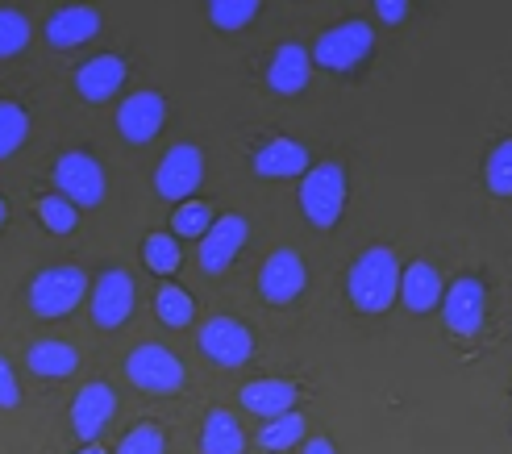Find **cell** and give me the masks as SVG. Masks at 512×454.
Instances as JSON below:
<instances>
[{
  "label": "cell",
  "instance_id": "6da1fadb",
  "mask_svg": "<svg viewBox=\"0 0 512 454\" xmlns=\"http://www.w3.org/2000/svg\"><path fill=\"white\" fill-rule=\"evenodd\" d=\"M346 292H350L358 313H388L396 305V296H400L396 250H388V246L363 250L346 271Z\"/></svg>",
  "mask_w": 512,
  "mask_h": 454
},
{
  "label": "cell",
  "instance_id": "7a4b0ae2",
  "mask_svg": "<svg viewBox=\"0 0 512 454\" xmlns=\"http://www.w3.org/2000/svg\"><path fill=\"white\" fill-rule=\"evenodd\" d=\"M300 209L317 230H334L346 209V167L317 163L300 175Z\"/></svg>",
  "mask_w": 512,
  "mask_h": 454
},
{
  "label": "cell",
  "instance_id": "3957f363",
  "mask_svg": "<svg viewBox=\"0 0 512 454\" xmlns=\"http://www.w3.org/2000/svg\"><path fill=\"white\" fill-rule=\"evenodd\" d=\"M84 292H88V275L80 267H71V263L46 267L30 280V309L42 321H59L80 305Z\"/></svg>",
  "mask_w": 512,
  "mask_h": 454
},
{
  "label": "cell",
  "instance_id": "277c9868",
  "mask_svg": "<svg viewBox=\"0 0 512 454\" xmlns=\"http://www.w3.org/2000/svg\"><path fill=\"white\" fill-rule=\"evenodd\" d=\"M125 375L134 380V388H142L150 396H175L179 388H184V380H188L184 363H179L171 350L159 346V342L138 346L134 355L125 359Z\"/></svg>",
  "mask_w": 512,
  "mask_h": 454
},
{
  "label": "cell",
  "instance_id": "5b68a950",
  "mask_svg": "<svg viewBox=\"0 0 512 454\" xmlns=\"http://www.w3.org/2000/svg\"><path fill=\"white\" fill-rule=\"evenodd\" d=\"M371 46H375V30L367 21H342V25H334V30H325L317 38V46L309 50V55L325 71H354L371 55Z\"/></svg>",
  "mask_w": 512,
  "mask_h": 454
},
{
  "label": "cell",
  "instance_id": "8992f818",
  "mask_svg": "<svg viewBox=\"0 0 512 454\" xmlns=\"http://www.w3.org/2000/svg\"><path fill=\"white\" fill-rule=\"evenodd\" d=\"M55 188L75 209H92L109 192L105 171H100V163L92 155H84V150H67V155L55 163Z\"/></svg>",
  "mask_w": 512,
  "mask_h": 454
},
{
  "label": "cell",
  "instance_id": "52a82bcc",
  "mask_svg": "<svg viewBox=\"0 0 512 454\" xmlns=\"http://www.w3.org/2000/svg\"><path fill=\"white\" fill-rule=\"evenodd\" d=\"M134 305H138V288H134L130 271L109 267L92 284V321L100 325V330H121V325L130 321Z\"/></svg>",
  "mask_w": 512,
  "mask_h": 454
},
{
  "label": "cell",
  "instance_id": "ba28073f",
  "mask_svg": "<svg viewBox=\"0 0 512 454\" xmlns=\"http://www.w3.org/2000/svg\"><path fill=\"white\" fill-rule=\"evenodd\" d=\"M204 184V155H200V146L192 142H179L171 146L159 171H155V188L163 200H175V205H184V200H192V192Z\"/></svg>",
  "mask_w": 512,
  "mask_h": 454
},
{
  "label": "cell",
  "instance_id": "9c48e42d",
  "mask_svg": "<svg viewBox=\"0 0 512 454\" xmlns=\"http://www.w3.org/2000/svg\"><path fill=\"white\" fill-rule=\"evenodd\" d=\"M483 313H488V288H483L475 275H463L454 280L442 296V317H446V330L458 338H475L483 330Z\"/></svg>",
  "mask_w": 512,
  "mask_h": 454
},
{
  "label": "cell",
  "instance_id": "30bf717a",
  "mask_svg": "<svg viewBox=\"0 0 512 454\" xmlns=\"http://www.w3.org/2000/svg\"><path fill=\"white\" fill-rule=\"evenodd\" d=\"M200 350L217 367H242L254 359V334L234 317H213V321H204V330H200Z\"/></svg>",
  "mask_w": 512,
  "mask_h": 454
},
{
  "label": "cell",
  "instance_id": "8fae6325",
  "mask_svg": "<svg viewBox=\"0 0 512 454\" xmlns=\"http://www.w3.org/2000/svg\"><path fill=\"white\" fill-rule=\"evenodd\" d=\"M250 238V225L242 213H225L213 221V230L200 238V267L209 275H221L234 267V259L242 255V246Z\"/></svg>",
  "mask_w": 512,
  "mask_h": 454
},
{
  "label": "cell",
  "instance_id": "7c38bea8",
  "mask_svg": "<svg viewBox=\"0 0 512 454\" xmlns=\"http://www.w3.org/2000/svg\"><path fill=\"white\" fill-rule=\"evenodd\" d=\"M304 284H309V267H304V259L296 255V250H275V255L259 267V292L267 305H292V300L304 292Z\"/></svg>",
  "mask_w": 512,
  "mask_h": 454
},
{
  "label": "cell",
  "instance_id": "4fadbf2b",
  "mask_svg": "<svg viewBox=\"0 0 512 454\" xmlns=\"http://www.w3.org/2000/svg\"><path fill=\"white\" fill-rule=\"evenodd\" d=\"M163 121H167V100L159 92H134V96H125L117 109V130L134 146H146L163 130Z\"/></svg>",
  "mask_w": 512,
  "mask_h": 454
},
{
  "label": "cell",
  "instance_id": "5bb4252c",
  "mask_svg": "<svg viewBox=\"0 0 512 454\" xmlns=\"http://www.w3.org/2000/svg\"><path fill=\"white\" fill-rule=\"evenodd\" d=\"M113 413H117V396H113L109 384H100V380H96V384L80 388V396L71 400V430H75V438L92 446L100 434L109 430Z\"/></svg>",
  "mask_w": 512,
  "mask_h": 454
},
{
  "label": "cell",
  "instance_id": "9a60e30c",
  "mask_svg": "<svg viewBox=\"0 0 512 454\" xmlns=\"http://www.w3.org/2000/svg\"><path fill=\"white\" fill-rule=\"evenodd\" d=\"M309 163V146L296 138H267L259 150H254V175L263 180H292V175H304Z\"/></svg>",
  "mask_w": 512,
  "mask_h": 454
},
{
  "label": "cell",
  "instance_id": "2e32d148",
  "mask_svg": "<svg viewBox=\"0 0 512 454\" xmlns=\"http://www.w3.org/2000/svg\"><path fill=\"white\" fill-rule=\"evenodd\" d=\"M121 84H125V59H117V55H96L75 71V92L92 100V105L113 100L121 92Z\"/></svg>",
  "mask_w": 512,
  "mask_h": 454
},
{
  "label": "cell",
  "instance_id": "e0dca14e",
  "mask_svg": "<svg viewBox=\"0 0 512 454\" xmlns=\"http://www.w3.org/2000/svg\"><path fill=\"white\" fill-rule=\"evenodd\" d=\"M309 71H313V55L304 50L300 42H284L275 50V59L267 67V84L279 92V96H296L309 88Z\"/></svg>",
  "mask_w": 512,
  "mask_h": 454
},
{
  "label": "cell",
  "instance_id": "ac0fdd59",
  "mask_svg": "<svg viewBox=\"0 0 512 454\" xmlns=\"http://www.w3.org/2000/svg\"><path fill=\"white\" fill-rule=\"evenodd\" d=\"M100 34V13L96 9H84V5H75V9H59L55 17L46 21V42L55 46V50H71V46H84Z\"/></svg>",
  "mask_w": 512,
  "mask_h": 454
},
{
  "label": "cell",
  "instance_id": "d6986e66",
  "mask_svg": "<svg viewBox=\"0 0 512 454\" xmlns=\"http://www.w3.org/2000/svg\"><path fill=\"white\" fill-rule=\"evenodd\" d=\"M442 275L433 263H413L404 275H400V300H404V309L408 313H433L442 305Z\"/></svg>",
  "mask_w": 512,
  "mask_h": 454
},
{
  "label": "cell",
  "instance_id": "ffe728a7",
  "mask_svg": "<svg viewBox=\"0 0 512 454\" xmlns=\"http://www.w3.org/2000/svg\"><path fill=\"white\" fill-rule=\"evenodd\" d=\"M296 400H300V392L292 380H254L242 388V409L254 417H267V421L292 413Z\"/></svg>",
  "mask_w": 512,
  "mask_h": 454
},
{
  "label": "cell",
  "instance_id": "44dd1931",
  "mask_svg": "<svg viewBox=\"0 0 512 454\" xmlns=\"http://www.w3.org/2000/svg\"><path fill=\"white\" fill-rule=\"evenodd\" d=\"M25 363H30V371L42 375V380H67V375L80 367V350L59 338H42L25 350Z\"/></svg>",
  "mask_w": 512,
  "mask_h": 454
},
{
  "label": "cell",
  "instance_id": "7402d4cb",
  "mask_svg": "<svg viewBox=\"0 0 512 454\" xmlns=\"http://www.w3.org/2000/svg\"><path fill=\"white\" fill-rule=\"evenodd\" d=\"M200 450L204 454H242L246 450V434H242V425L234 421V413H225V409L209 413L204 434H200Z\"/></svg>",
  "mask_w": 512,
  "mask_h": 454
},
{
  "label": "cell",
  "instance_id": "603a6c76",
  "mask_svg": "<svg viewBox=\"0 0 512 454\" xmlns=\"http://www.w3.org/2000/svg\"><path fill=\"white\" fill-rule=\"evenodd\" d=\"M142 263H146V271H155V275H175L179 271V263H184V250H179V238L175 234H167V230H155V234H146V242H142Z\"/></svg>",
  "mask_w": 512,
  "mask_h": 454
},
{
  "label": "cell",
  "instance_id": "cb8c5ba5",
  "mask_svg": "<svg viewBox=\"0 0 512 454\" xmlns=\"http://www.w3.org/2000/svg\"><path fill=\"white\" fill-rule=\"evenodd\" d=\"M25 138H30V113L17 100H0V159H13Z\"/></svg>",
  "mask_w": 512,
  "mask_h": 454
},
{
  "label": "cell",
  "instance_id": "d4e9b609",
  "mask_svg": "<svg viewBox=\"0 0 512 454\" xmlns=\"http://www.w3.org/2000/svg\"><path fill=\"white\" fill-rule=\"evenodd\" d=\"M300 438H304V417H300L296 409L284 413V417H271L263 430H259V446H263V450H275V454L300 446Z\"/></svg>",
  "mask_w": 512,
  "mask_h": 454
},
{
  "label": "cell",
  "instance_id": "484cf974",
  "mask_svg": "<svg viewBox=\"0 0 512 454\" xmlns=\"http://www.w3.org/2000/svg\"><path fill=\"white\" fill-rule=\"evenodd\" d=\"M213 221H217V213L204 205V200H184V205L175 209V217H171V234L175 238H204L213 230Z\"/></svg>",
  "mask_w": 512,
  "mask_h": 454
},
{
  "label": "cell",
  "instance_id": "4316f807",
  "mask_svg": "<svg viewBox=\"0 0 512 454\" xmlns=\"http://www.w3.org/2000/svg\"><path fill=\"white\" fill-rule=\"evenodd\" d=\"M155 313H159L163 325H171V330H184V325L196 317V305H192V296H188L184 288L167 284V288L155 296Z\"/></svg>",
  "mask_w": 512,
  "mask_h": 454
},
{
  "label": "cell",
  "instance_id": "83f0119b",
  "mask_svg": "<svg viewBox=\"0 0 512 454\" xmlns=\"http://www.w3.org/2000/svg\"><path fill=\"white\" fill-rule=\"evenodd\" d=\"M38 221L46 225L50 234H75V225H80V209L71 205L67 196H42L38 200Z\"/></svg>",
  "mask_w": 512,
  "mask_h": 454
},
{
  "label": "cell",
  "instance_id": "f1b7e54d",
  "mask_svg": "<svg viewBox=\"0 0 512 454\" xmlns=\"http://www.w3.org/2000/svg\"><path fill=\"white\" fill-rule=\"evenodd\" d=\"M483 180L492 196H512V138L496 142L488 163H483Z\"/></svg>",
  "mask_w": 512,
  "mask_h": 454
},
{
  "label": "cell",
  "instance_id": "f546056e",
  "mask_svg": "<svg viewBox=\"0 0 512 454\" xmlns=\"http://www.w3.org/2000/svg\"><path fill=\"white\" fill-rule=\"evenodd\" d=\"M259 0H213L209 5V21L217 30H246V25L259 17Z\"/></svg>",
  "mask_w": 512,
  "mask_h": 454
},
{
  "label": "cell",
  "instance_id": "4dcf8cb0",
  "mask_svg": "<svg viewBox=\"0 0 512 454\" xmlns=\"http://www.w3.org/2000/svg\"><path fill=\"white\" fill-rule=\"evenodd\" d=\"M30 42V21L17 9H0V59H17Z\"/></svg>",
  "mask_w": 512,
  "mask_h": 454
},
{
  "label": "cell",
  "instance_id": "1f68e13d",
  "mask_svg": "<svg viewBox=\"0 0 512 454\" xmlns=\"http://www.w3.org/2000/svg\"><path fill=\"white\" fill-rule=\"evenodd\" d=\"M163 450H167V438L159 425H134V430L117 442V454H163Z\"/></svg>",
  "mask_w": 512,
  "mask_h": 454
},
{
  "label": "cell",
  "instance_id": "d6a6232c",
  "mask_svg": "<svg viewBox=\"0 0 512 454\" xmlns=\"http://www.w3.org/2000/svg\"><path fill=\"white\" fill-rule=\"evenodd\" d=\"M21 405V384L13 375V363L0 355V409H17Z\"/></svg>",
  "mask_w": 512,
  "mask_h": 454
},
{
  "label": "cell",
  "instance_id": "836d02e7",
  "mask_svg": "<svg viewBox=\"0 0 512 454\" xmlns=\"http://www.w3.org/2000/svg\"><path fill=\"white\" fill-rule=\"evenodd\" d=\"M375 13L388 25H400L408 17V5H404V0H375Z\"/></svg>",
  "mask_w": 512,
  "mask_h": 454
},
{
  "label": "cell",
  "instance_id": "e575fe53",
  "mask_svg": "<svg viewBox=\"0 0 512 454\" xmlns=\"http://www.w3.org/2000/svg\"><path fill=\"white\" fill-rule=\"evenodd\" d=\"M304 454H338V450H334V442H329V438H309Z\"/></svg>",
  "mask_w": 512,
  "mask_h": 454
},
{
  "label": "cell",
  "instance_id": "d590c367",
  "mask_svg": "<svg viewBox=\"0 0 512 454\" xmlns=\"http://www.w3.org/2000/svg\"><path fill=\"white\" fill-rule=\"evenodd\" d=\"M5 225H9V200L0 196V230H5Z\"/></svg>",
  "mask_w": 512,
  "mask_h": 454
},
{
  "label": "cell",
  "instance_id": "8d00e7d4",
  "mask_svg": "<svg viewBox=\"0 0 512 454\" xmlns=\"http://www.w3.org/2000/svg\"><path fill=\"white\" fill-rule=\"evenodd\" d=\"M80 454H109V450H100V446H84Z\"/></svg>",
  "mask_w": 512,
  "mask_h": 454
}]
</instances>
